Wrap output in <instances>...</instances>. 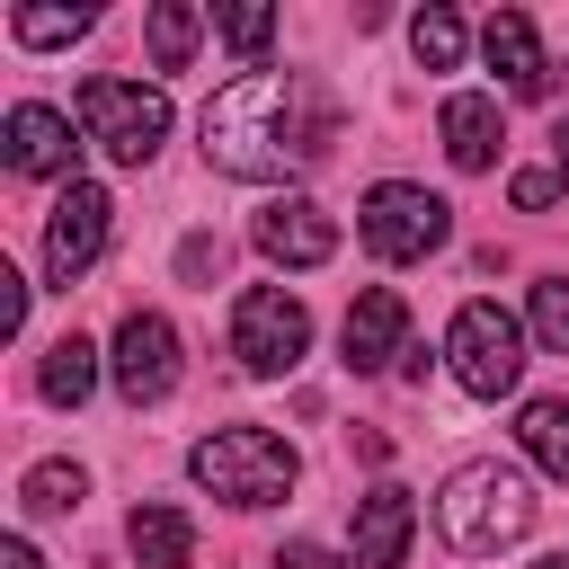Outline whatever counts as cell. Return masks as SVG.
Wrapping results in <instances>:
<instances>
[{"mask_svg": "<svg viewBox=\"0 0 569 569\" xmlns=\"http://www.w3.org/2000/svg\"><path fill=\"white\" fill-rule=\"evenodd\" d=\"M116 391L133 400V409H151V400H169L178 391V329L160 320V311H124L116 320Z\"/></svg>", "mask_w": 569, "mask_h": 569, "instance_id": "9c48e42d", "label": "cell"}, {"mask_svg": "<svg viewBox=\"0 0 569 569\" xmlns=\"http://www.w3.org/2000/svg\"><path fill=\"white\" fill-rule=\"evenodd\" d=\"M445 231H453V204L427 196V187H409V178H382V187H365V204H356V240H365L382 267H418V258H436Z\"/></svg>", "mask_w": 569, "mask_h": 569, "instance_id": "5b68a950", "label": "cell"}, {"mask_svg": "<svg viewBox=\"0 0 569 569\" xmlns=\"http://www.w3.org/2000/svg\"><path fill=\"white\" fill-rule=\"evenodd\" d=\"M0 151H9V169L18 178H80V142H71V116L62 107H36V98H18L9 116H0Z\"/></svg>", "mask_w": 569, "mask_h": 569, "instance_id": "30bf717a", "label": "cell"}, {"mask_svg": "<svg viewBox=\"0 0 569 569\" xmlns=\"http://www.w3.org/2000/svg\"><path fill=\"white\" fill-rule=\"evenodd\" d=\"M551 169H560V178H569V116H560V124H551Z\"/></svg>", "mask_w": 569, "mask_h": 569, "instance_id": "f546056e", "label": "cell"}, {"mask_svg": "<svg viewBox=\"0 0 569 569\" xmlns=\"http://www.w3.org/2000/svg\"><path fill=\"white\" fill-rule=\"evenodd\" d=\"M0 569H44V560H36V542H27V533H9V542H0Z\"/></svg>", "mask_w": 569, "mask_h": 569, "instance_id": "f1b7e54d", "label": "cell"}, {"mask_svg": "<svg viewBox=\"0 0 569 569\" xmlns=\"http://www.w3.org/2000/svg\"><path fill=\"white\" fill-rule=\"evenodd\" d=\"M391 356H409V302L391 284H365L347 302V373H391Z\"/></svg>", "mask_w": 569, "mask_h": 569, "instance_id": "7c38bea8", "label": "cell"}, {"mask_svg": "<svg viewBox=\"0 0 569 569\" xmlns=\"http://www.w3.org/2000/svg\"><path fill=\"white\" fill-rule=\"evenodd\" d=\"M249 240H258L276 267H329V258H338V222H329L311 196H276Z\"/></svg>", "mask_w": 569, "mask_h": 569, "instance_id": "8fae6325", "label": "cell"}, {"mask_svg": "<svg viewBox=\"0 0 569 569\" xmlns=\"http://www.w3.org/2000/svg\"><path fill=\"white\" fill-rule=\"evenodd\" d=\"M480 53H489V71L507 80V98H542V89H551V62H542L525 9H498V18L480 27Z\"/></svg>", "mask_w": 569, "mask_h": 569, "instance_id": "5bb4252c", "label": "cell"}, {"mask_svg": "<svg viewBox=\"0 0 569 569\" xmlns=\"http://www.w3.org/2000/svg\"><path fill=\"white\" fill-rule=\"evenodd\" d=\"M551 196H560V169H516V204L525 213H542Z\"/></svg>", "mask_w": 569, "mask_h": 569, "instance_id": "484cf974", "label": "cell"}, {"mask_svg": "<svg viewBox=\"0 0 569 569\" xmlns=\"http://www.w3.org/2000/svg\"><path fill=\"white\" fill-rule=\"evenodd\" d=\"M80 133H89L107 160L151 169V151L169 142V98H160V89H142V80L98 71V80H80Z\"/></svg>", "mask_w": 569, "mask_h": 569, "instance_id": "277c9868", "label": "cell"}, {"mask_svg": "<svg viewBox=\"0 0 569 569\" xmlns=\"http://www.w3.org/2000/svg\"><path fill=\"white\" fill-rule=\"evenodd\" d=\"M80 498H89V471H80V462H36V471L18 480V507H27V516H71Z\"/></svg>", "mask_w": 569, "mask_h": 569, "instance_id": "ffe728a7", "label": "cell"}, {"mask_svg": "<svg viewBox=\"0 0 569 569\" xmlns=\"http://www.w3.org/2000/svg\"><path fill=\"white\" fill-rule=\"evenodd\" d=\"M196 36H204V9H187V0H151V18H142L151 71H187V62H196Z\"/></svg>", "mask_w": 569, "mask_h": 569, "instance_id": "ac0fdd59", "label": "cell"}, {"mask_svg": "<svg viewBox=\"0 0 569 569\" xmlns=\"http://www.w3.org/2000/svg\"><path fill=\"white\" fill-rule=\"evenodd\" d=\"M18 320H27V284L0 267V329H18Z\"/></svg>", "mask_w": 569, "mask_h": 569, "instance_id": "83f0119b", "label": "cell"}, {"mask_svg": "<svg viewBox=\"0 0 569 569\" xmlns=\"http://www.w3.org/2000/svg\"><path fill=\"white\" fill-rule=\"evenodd\" d=\"M533 569H569V551H542V560H533Z\"/></svg>", "mask_w": 569, "mask_h": 569, "instance_id": "4dcf8cb0", "label": "cell"}, {"mask_svg": "<svg viewBox=\"0 0 569 569\" xmlns=\"http://www.w3.org/2000/svg\"><path fill=\"white\" fill-rule=\"evenodd\" d=\"M89 27H98V9H18V18H9L18 44H71V36H89Z\"/></svg>", "mask_w": 569, "mask_h": 569, "instance_id": "7402d4cb", "label": "cell"}, {"mask_svg": "<svg viewBox=\"0 0 569 569\" xmlns=\"http://www.w3.org/2000/svg\"><path fill=\"white\" fill-rule=\"evenodd\" d=\"M409 533H418V507L400 480H373L356 498V569H400L409 560Z\"/></svg>", "mask_w": 569, "mask_h": 569, "instance_id": "4fadbf2b", "label": "cell"}, {"mask_svg": "<svg viewBox=\"0 0 569 569\" xmlns=\"http://www.w3.org/2000/svg\"><path fill=\"white\" fill-rule=\"evenodd\" d=\"M231 356H240V373H258V382L293 373V365L311 356V311H302L284 284H249V293L231 302Z\"/></svg>", "mask_w": 569, "mask_h": 569, "instance_id": "52a82bcc", "label": "cell"}, {"mask_svg": "<svg viewBox=\"0 0 569 569\" xmlns=\"http://www.w3.org/2000/svg\"><path fill=\"white\" fill-rule=\"evenodd\" d=\"M187 471H196V489H213L222 507H276V498L302 480V462H293V445H284L276 427H213V436L187 453Z\"/></svg>", "mask_w": 569, "mask_h": 569, "instance_id": "3957f363", "label": "cell"}, {"mask_svg": "<svg viewBox=\"0 0 569 569\" xmlns=\"http://www.w3.org/2000/svg\"><path fill=\"white\" fill-rule=\"evenodd\" d=\"M36 391H44L53 409H80V400L98 391V347H89L80 329H71V338H53V347H44V365H36Z\"/></svg>", "mask_w": 569, "mask_h": 569, "instance_id": "e0dca14e", "label": "cell"}, {"mask_svg": "<svg viewBox=\"0 0 569 569\" xmlns=\"http://www.w3.org/2000/svg\"><path fill=\"white\" fill-rule=\"evenodd\" d=\"M124 542H133L142 569H187V560H196V525H187L178 507H160V498H142V507L124 516Z\"/></svg>", "mask_w": 569, "mask_h": 569, "instance_id": "2e32d148", "label": "cell"}, {"mask_svg": "<svg viewBox=\"0 0 569 569\" xmlns=\"http://www.w3.org/2000/svg\"><path fill=\"white\" fill-rule=\"evenodd\" d=\"M533 338H542L551 356H569V276H542V284H533Z\"/></svg>", "mask_w": 569, "mask_h": 569, "instance_id": "cb8c5ba5", "label": "cell"}, {"mask_svg": "<svg viewBox=\"0 0 569 569\" xmlns=\"http://www.w3.org/2000/svg\"><path fill=\"white\" fill-rule=\"evenodd\" d=\"M107 222H116L107 187L71 178V187L53 196V213H44V284H53V293H71V284L98 267V249H107Z\"/></svg>", "mask_w": 569, "mask_h": 569, "instance_id": "ba28073f", "label": "cell"}, {"mask_svg": "<svg viewBox=\"0 0 569 569\" xmlns=\"http://www.w3.org/2000/svg\"><path fill=\"white\" fill-rule=\"evenodd\" d=\"M436 525H445V542L462 560H489V551L533 533V489H525L516 462H462L445 480V498H436Z\"/></svg>", "mask_w": 569, "mask_h": 569, "instance_id": "7a4b0ae2", "label": "cell"}, {"mask_svg": "<svg viewBox=\"0 0 569 569\" xmlns=\"http://www.w3.org/2000/svg\"><path fill=\"white\" fill-rule=\"evenodd\" d=\"M213 36H222L249 71H267L258 53H267V36H276V9H213Z\"/></svg>", "mask_w": 569, "mask_h": 569, "instance_id": "603a6c76", "label": "cell"}, {"mask_svg": "<svg viewBox=\"0 0 569 569\" xmlns=\"http://www.w3.org/2000/svg\"><path fill=\"white\" fill-rule=\"evenodd\" d=\"M462 44H471V36H462L453 9H418V18H409V53H418V71H453Z\"/></svg>", "mask_w": 569, "mask_h": 569, "instance_id": "44dd1931", "label": "cell"}, {"mask_svg": "<svg viewBox=\"0 0 569 569\" xmlns=\"http://www.w3.org/2000/svg\"><path fill=\"white\" fill-rule=\"evenodd\" d=\"M276 569H347V560H338L329 542H284V551H276Z\"/></svg>", "mask_w": 569, "mask_h": 569, "instance_id": "4316f807", "label": "cell"}, {"mask_svg": "<svg viewBox=\"0 0 569 569\" xmlns=\"http://www.w3.org/2000/svg\"><path fill=\"white\" fill-rule=\"evenodd\" d=\"M196 133H204V160L222 178H249V187L293 178L302 160L329 151V116H311V98H302L293 71H240V80H222Z\"/></svg>", "mask_w": 569, "mask_h": 569, "instance_id": "6da1fadb", "label": "cell"}, {"mask_svg": "<svg viewBox=\"0 0 569 569\" xmlns=\"http://www.w3.org/2000/svg\"><path fill=\"white\" fill-rule=\"evenodd\" d=\"M436 133H445V160H453V169H489V160H498V142H507V124H498V98H489V89H453V98H445V116H436Z\"/></svg>", "mask_w": 569, "mask_h": 569, "instance_id": "9a60e30c", "label": "cell"}, {"mask_svg": "<svg viewBox=\"0 0 569 569\" xmlns=\"http://www.w3.org/2000/svg\"><path fill=\"white\" fill-rule=\"evenodd\" d=\"M516 436H525V453H533L551 480H569V400H525Z\"/></svg>", "mask_w": 569, "mask_h": 569, "instance_id": "d6986e66", "label": "cell"}, {"mask_svg": "<svg viewBox=\"0 0 569 569\" xmlns=\"http://www.w3.org/2000/svg\"><path fill=\"white\" fill-rule=\"evenodd\" d=\"M445 365H453V382H462L471 400H507V391L525 382V329H516V311L462 302L453 329H445Z\"/></svg>", "mask_w": 569, "mask_h": 569, "instance_id": "8992f818", "label": "cell"}, {"mask_svg": "<svg viewBox=\"0 0 569 569\" xmlns=\"http://www.w3.org/2000/svg\"><path fill=\"white\" fill-rule=\"evenodd\" d=\"M178 276H187V284H213V276H222V240H187V249H178Z\"/></svg>", "mask_w": 569, "mask_h": 569, "instance_id": "d4e9b609", "label": "cell"}]
</instances>
